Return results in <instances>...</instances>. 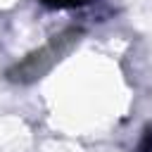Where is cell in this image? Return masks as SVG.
Here are the masks:
<instances>
[{
	"instance_id": "obj_1",
	"label": "cell",
	"mask_w": 152,
	"mask_h": 152,
	"mask_svg": "<svg viewBox=\"0 0 152 152\" xmlns=\"http://www.w3.org/2000/svg\"><path fill=\"white\" fill-rule=\"evenodd\" d=\"M45 5H52V7H74V5H81L86 0H43Z\"/></svg>"
}]
</instances>
